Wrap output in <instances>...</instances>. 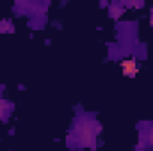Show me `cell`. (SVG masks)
<instances>
[{"instance_id":"1","label":"cell","mask_w":153,"mask_h":151,"mask_svg":"<svg viewBox=\"0 0 153 151\" xmlns=\"http://www.w3.org/2000/svg\"><path fill=\"white\" fill-rule=\"evenodd\" d=\"M121 70H123V75L126 76H135L137 75V64H135V61L134 59H126V61H123L121 62Z\"/></svg>"}]
</instances>
